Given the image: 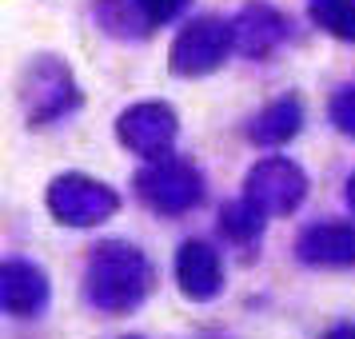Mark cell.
I'll use <instances>...</instances> for the list:
<instances>
[{"mask_svg": "<svg viewBox=\"0 0 355 339\" xmlns=\"http://www.w3.org/2000/svg\"><path fill=\"white\" fill-rule=\"evenodd\" d=\"M152 284H156V272H152L148 256L140 247L120 240L100 243L88 259V272H84L88 299L108 315H124L132 307H140L148 299Z\"/></svg>", "mask_w": 355, "mask_h": 339, "instance_id": "6da1fadb", "label": "cell"}, {"mask_svg": "<svg viewBox=\"0 0 355 339\" xmlns=\"http://www.w3.org/2000/svg\"><path fill=\"white\" fill-rule=\"evenodd\" d=\"M20 104L28 112V124H56L80 104V88L72 80V68L56 56H36L24 68L20 80Z\"/></svg>", "mask_w": 355, "mask_h": 339, "instance_id": "7a4b0ae2", "label": "cell"}, {"mask_svg": "<svg viewBox=\"0 0 355 339\" xmlns=\"http://www.w3.org/2000/svg\"><path fill=\"white\" fill-rule=\"evenodd\" d=\"M136 192L160 216H184L204 200V176L196 164L160 156V160H148V168L136 176Z\"/></svg>", "mask_w": 355, "mask_h": 339, "instance_id": "3957f363", "label": "cell"}, {"mask_svg": "<svg viewBox=\"0 0 355 339\" xmlns=\"http://www.w3.org/2000/svg\"><path fill=\"white\" fill-rule=\"evenodd\" d=\"M232 52H236L232 20L200 17V20H192L176 40H172L168 68H172L176 76H184V80H192V76H208V72H216Z\"/></svg>", "mask_w": 355, "mask_h": 339, "instance_id": "277c9868", "label": "cell"}, {"mask_svg": "<svg viewBox=\"0 0 355 339\" xmlns=\"http://www.w3.org/2000/svg\"><path fill=\"white\" fill-rule=\"evenodd\" d=\"M116 208H120V195L92 176L68 172V176H56L49 184V211L64 227H96L104 220H112Z\"/></svg>", "mask_w": 355, "mask_h": 339, "instance_id": "5b68a950", "label": "cell"}, {"mask_svg": "<svg viewBox=\"0 0 355 339\" xmlns=\"http://www.w3.org/2000/svg\"><path fill=\"white\" fill-rule=\"evenodd\" d=\"M243 195L256 204L263 216H288L304 204L307 195V176L304 168L288 156H272V160H259L248 180H243Z\"/></svg>", "mask_w": 355, "mask_h": 339, "instance_id": "8992f818", "label": "cell"}, {"mask_svg": "<svg viewBox=\"0 0 355 339\" xmlns=\"http://www.w3.org/2000/svg\"><path fill=\"white\" fill-rule=\"evenodd\" d=\"M116 136H120V144L128 148V152L144 156V160H160V156H168L172 144H176L180 120L168 104L144 100V104H132L128 112H120Z\"/></svg>", "mask_w": 355, "mask_h": 339, "instance_id": "52a82bcc", "label": "cell"}, {"mask_svg": "<svg viewBox=\"0 0 355 339\" xmlns=\"http://www.w3.org/2000/svg\"><path fill=\"white\" fill-rule=\"evenodd\" d=\"M176 284L180 291L196 299V304H208L224 291V263L220 252L204 240H188L176 252Z\"/></svg>", "mask_w": 355, "mask_h": 339, "instance_id": "ba28073f", "label": "cell"}, {"mask_svg": "<svg viewBox=\"0 0 355 339\" xmlns=\"http://www.w3.org/2000/svg\"><path fill=\"white\" fill-rule=\"evenodd\" d=\"M0 304L17 320L40 315L44 304H49V275L28 259H4V268H0Z\"/></svg>", "mask_w": 355, "mask_h": 339, "instance_id": "9c48e42d", "label": "cell"}, {"mask_svg": "<svg viewBox=\"0 0 355 339\" xmlns=\"http://www.w3.org/2000/svg\"><path fill=\"white\" fill-rule=\"evenodd\" d=\"M232 33H236V52L263 60V56H272V52L284 44V36H288V20L279 17L272 4H248V8L236 12Z\"/></svg>", "mask_w": 355, "mask_h": 339, "instance_id": "30bf717a", "label": "cell"}, {"mask_svg": "<svg viewBox=\"0 0 355 339\" xmlns=\"http://www.w3.org/2000/svg\"><path fill=\"white\" fill-rule=\"evenodd\" d=\"M295 256L307 268H355V224H315L307 227Z\"/></svg>", "mask_w": 355, "mask_h": 339, "instance_id": "8fae6325", "label": "cell"}, {"mask_svg": "<svg viewBox=\"0 0 355 339\" xmlns=\"http://www.w3.org/2000/svg\"><path fill=\"white\" fill-rule=\"evenodd\" d=\"M304 128V104L295 96H284V100H272L263 112L252 120V128H248V140L259 148H279L295 140Z\"/></svg>", "mask_w": 355, "mask_h": 339, "instance_id": "7c38bea8", "label": "cell"}, {"mask_svg": "<svg viewBox=\"0 0 355 339\" xmlns=\"http://www.w3.org/2000/svg\"><path fill=\"white\" fill-rule=\"evenodd\" d=\"M307 17L327 36L355 44V0H311L307 4Z\"/></svg>", "mask_w": 355, "mask_h": 339, "instance_id": "4fadbf2b", "label": "cell"}, {"mask_svg": "<svg viewBox=\"0 0 355 339\" xmlns=\"http://www.w3.org/2000/svg\"><path fill=\"white\" fill-rule=\"evenodd\" d=\"M263 220H268V216H263L248 195H240V200H232V204L220 211V232H224L232 243H252V240H259Z\"/></svg>", "mask_w": 355, "mask_h": 339, "instance_id": "5bb4252c", "label": "cell"}, {"mask_svg": "<svg viewBox=\"0 0 355 339\" xmlns=\"http://www.w3.org/2000/svg\"><path fill=\"white\" fill-rule=\"evenodd\" d=\"M96 17L112 36H144L152 28L144 8H140V0H100Z\"/></svg>", "mask_w": 355, "mask_h": 339, "instance_id": "9a60e30c", "label": "cell"}, {"mask_svg": "<svg viewBox=\"0 0 355 339\" xmlns=\"http://www.w3.org/2000/svg\"><path fill=\"white\" fill-rule=\"evenodd\" d=\"M331 124H336L343 136L355 140V84L343 88V92H336V100H331Z\"/></svg>", "mask_w": 355, "mask_h": 339, "instance_id": "2e32d148", "label": "cell"}, {"mask_svg": "<svg viewBox=\"0 0 355 339\" xmlns=\"http://www.w3.org/2000/svg\"><path fill=\"white\" fill-rule=\"evenodd\" d=\"M140 8H144V17L152 28H160L168 20H176L184 8H188V0H140Z\"/></svg>", "mask_w": 355, "mask_h": 339, "instance_id": "e0dca14e", "label": "cell"}, {"mask_svg": "<svg viewBox=\"0 0 355 339\" xmlns=\"http://www.w3.org/2000/svg\"><path fill=\"white\" fill-rule=\"evenodd\" d=\"M323 339H355V323H336Z\"/></svg>", "mask_w": 355, "mask_h": 339, "instance_id": "ac0fdd59", "label": "cell"}, {"mask_svg": "<svg viewBox=\"0 0 355 339\" xmlns=\"http://www.w3.org/2000/svg\"><path fill=\"white\" fill-rule=\"evenodd\" d=\"M347 204H352V208H355V176L347 180Z\"/></svg>", "mask_w": 355, "mask_h": 339, "instance_id": "d6986e66", "label": "cell"}, {"mask_svg": "<svg viewBox=\"0 0 355 339\" xmlns=\"http://www.w3.org/2000/svg\"><path fill=\"white\" fill-rule=\"evenodd\" d=\"M128 339H136V336H128Z\"/></svg>", "mask_w": 355, "mask_h": 339, "instance_id": "ffe728a7", "label": "cell"}]
</instances>
